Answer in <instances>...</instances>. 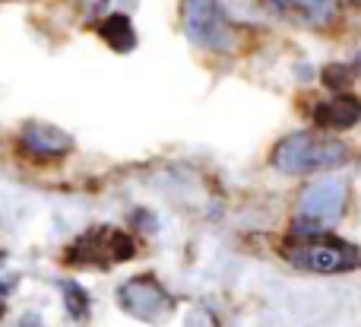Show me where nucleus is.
I'll list each match as a JSON object with an SVG mask.
<instances>
[{
  "mask_svg": "<svg viewBox=\"0 0 361 327\" xmlns=\"http://www.w3.org/2000/svg\"><path fill=\"white\" fill-rule=\"evenodd\" d=\"M349 162V146L324 133H292L273 153V165L286 175L330 172Z\"/></svg>",
  "mask_w": 361,
  "mask_h": 327,
  "instance_id": "1",
  "label": "nucleus"
},
{
  "mask_svg": "<svg viewBox=\"0 0 361 327\" xmlns=\"http://www.w3.org/2000/svg\"><path fill=\"white\" fill-rule=\"evenodd\" d=\"M286 258H288V264L301 267V270H311V273H345V270L361 267L358 248L336 242V239H326V235L292 242V245H286Z\"/></svg>",
  "mask_w": 361,
  "mask_h": 327,
  "instance_id": "2",
  "label": "nucleus"
},
{
  "mask_svg": "<svg viewBox=\"0 0 361 327\" xmlns=\"http://www.w3.org/2000/svg\"><path fill=\"white\" fill-rule=\"evenodd\" d=\"M184 32L193 44L209 51H228L235 44L231 23L216 0H184Z\"/></svg>",
  "mask_w": 361,
  "mask_h": 327,
  "instance_id": "3",
  "label": "nucleus"
},
{
  "mask_svg": "<svg viewBox=\"0 0 361 327\" xmlns=\"http://www.w3.org/2000/svg\"><path fill=\"white\" fill-rule=\"evenodd\" d=\"M127 315L140 318L146 324H162L171 315V296L152 277H133L118 292Z\"/></svg>",
  "mask_w": 361,
  "mask_h": 327,
  "instance_id": "4",
  "label": "nucleus"
},
{
  "mask_svg": "<svg viewBox=\"0 0 361 327\" xmlns=\"http://www.w3.org/2000/svg\"><path fill=\"white\" fill-rule=\"evenodd\" d=\"M343 207H345V184L339 178H320V182L307 184L305 194H301L298 220L326 229L343 216Z\"/></svg>",
  "mask_w": 361,
  "mask_h": 327,
  "instance_id": "5",
  "label": "nucleus"
},
{
  "mask_svg": "<svg viewBox=\"0 0 361 327\" xmlns=\"http://www.w3.org/2000/svg\"><path fill=\"white\" fill-rule=\"evenodd\" d=\"M73 258H80V264H121V261L133 258V242L124 232H114V229H95V232L82 235L73 245Z\"/></svg>",
  "mask_w": 361,
  "mask_h": 327,
  "instance_id": "6",
  "label": "nucleus"
},
{
  "mask_svg": "<svg viewBox=\"0 0 361 327\" xmlns=\"http://www.w3.org/2000/svg\"><path fill=\"white\" fill-rule=\"evenodd\" d=\"M279 16L301 25H326L336 16V0H267Z\"/></svg>",
  "mask_w": 361,
  "mask_h": 327,
  "instance_id": "7",
  "label": "nucleus"
},
{
  "mask_svg": "<svg viewBox=\"0 0 361 327\" xmlns=\"http://www.w3.org/2000/svg\"><path fill=\"white\" fill-rule=\"evenodd\" d=\"M314 121H317L320 127H330V131L355 127L361 121V102L352 99V95H336V99L314 108Z\"/></svg>",
  "mask_w": 361,
  "mask_h": 327,
  "instance_id": "8",
  "label": "nucleus"
},
{
  "mask_svg": "<svg viewBox=\"0 0 361 327\" xmlns=\"http://www.w3.org/2000/svg\"><path fill=\"white\" fill-rule=\"evenodd\" d=\"M23 143L29 146L32 153H38V156H63V153H70L73 140H70V133H63L61 127L29 124L23 133Z\"/></svg>",
  "mask_w": 361,
  "mask_h": 327,
  "instance_id": "9",
  "label": "nucleus"
},
{
  "mask_svg": "<svg viewBox=\"0 0 361 327\" xmlns=\"http://www.w3.org/2000/svg\"><path fill=\"white\" fill-rule=\"evenodd\" d=\"M102 38H105L114 51H133V44H137V32H133L130 19H127L124 13H114V16H108L105 23H102Z\"/></svg>",
  "mask_w": 361,
  "mask_h": 327,
  "instance_id": "10",
  "label": "nucleus"
},
{
  "mask_svg": "<svg viewBox=\"0 0 361 327\" xmlns=\"http://www.w3.org/2000/svg\"><path fill=\"white\" fill-rule=\"evenodd\" d=\"M61 292H63V305H67V311L76 318V321H82V318L89 315V296H86V290H82L80 283H73V280H63Z\"/></svg>",
  "mask_w": 361,
  "mask_h": 327,
  "instance_id": "11",
  "label": "nucleus"
},
{
  "mask_svg": "<svg viewBox=\"0 0 361 327\" xmlns=\"http://www.w3.org/2000/svg\"><path fill=\"white\" fill-rule=\"evenodd\" d=\"M324 83L330 89H343V86H349V83H352V76H349V70H345V67H339V64H330V67L324 70Z\"/></svg>",
  "mask_w": 361,
  "mask_h": 327,
  "instance_id": "12",
  "label": "nucleus"
},
{
  "mask_svg": "<svg viewBox=\"0 0 361 327\" xmlns=\"http://www.w3.org/2000/svg\"><path fill=\"white\" fill-rule=\"evenodd\" d=\"M187 327H212V315H206V311H197L193 318H187Z\"/></svg>",
  "mask_w": 361,
  "mask_h": 327,
  "instance_id": "13",
  "label": "nucleus"
},
{
  "mask_svg": "<svg viewBox=\"0 0 361 327\" xmlns=\"http://www.w3.org/2000/svg\"><path fill=\"white\" fill-rule=\"evenodd\" d=\"M13 286H16V280H13V277L6 280V283H0V302H4V296H6V292H10V290H13Z\"/></svg>",
  "mask_w": 361,
  "mask_h": 327,
  "instance_id": "14",
  "label": "nucleus"
},
{
  "mask_svg": "<svg viewBox=\"0 0 361 327\" xmlns=\"http://www.w3.org/2000/svg\"><path fill=\"white\" fill-rule=\"evenodd\" d=\"M355 64H358V70H361V51H358V57H355Z\"/></svg>",
  "mask_w": 361,
  "mask_h": 327,
  "instance_id": "15",
  "label": "nucleus"
},
{
  "mask_svg": "<svg viewBox=\"0 0 361 327\" xmlns=\"http://www.w3.org/2000/svg\"><path fill=\"white\" fill-rule=\"evenodd\" d=\"M0 261H4V251H0Z\"/></svg>",
  "mask_w": 361,
  "mask_h": 327,
  "instance_id": "16",
  "label": "nucleus"
}]
</instances>
